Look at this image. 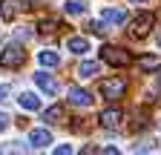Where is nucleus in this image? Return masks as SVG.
I'll use <instances>...</instances> for the list:
<instances>
[{
  "mask_svg": "<svg viewBox=\"0 0 161 155\" xmlns=\"http://www.w3.org/2000/svg\"><path fill=\"white\" fill-rule=\"evenodd\" d=\"M26 63V52L20 43H9L3 46V52H0V66L3 69H17V66H23Z\"/></svg>",
  "mask_w": 161,
  "mask_h": 155,
  "instance_id": "f257e3e1",
  "label": "nucleus"
},
{
  "mask_svg": "<svg viewBox=\"0 0 161 155\" xmlns=\"http://www.w3.org/2000/svg\"><path fill=\"white\" fill-rule=\"evenodd\" d=\"M101 57L109 63V66H130L132 63V55L127 49H121V46H101Z\"/></svg>",
  "mask_w": 161,
  "mask_h": 155,
  "instance_id": "f03ea898",
  "label": "nucleus"
},
{
  "mask_svg": "<svg viewBox=\"0 0 161 155\" xmlns=\"http://www.w3.org/2000/svg\"><path fill=\"white\" fill-rule=\"evenodd\" d=\"M124 92H127V81L124 78H107V81L101 83V98H107V101L121 98Z\"/></svg>",
  "mask_w": 161,
  "mask_h": 155,
  "instance_id": "7ed1b4c3",
  "label": "nucleus"
},
{
  "mask_svg": "<svg viewBox=\"0 0 161 155\" xmlns=\"http://www.w3.org/2000/svg\"><path fill=\"white\" fill-rule=\"evenodd\" d=\"M153 23H155V14L153 12H141L135 20H132V37H147L150 35V29H153Z\"/></svg>",
  "mask_w": 161,
  "mask_h": 155,
  "instance_id": "20e7f679",
  "label": "nucleus"
},
{
  "mask_svg": "<svg viewBox=\"0 0 161 155\" xmlns=\"http://www.w3.org/2000/svg\"><path fill=\"white\" fill-rule=\"evenodd\" d=\"M98 121H101L104 129H118L121 121H124V112H121L118 106H109V109H104V112L98 115Z\"/></svg>",
  "mask_w": 161,
  "mask_h": 155,
  "instance_id": "39448f33",
  "label": "nucleus"
},
{
  "mask_svg": "<svg viewBox=\"0 0 161 155\" xmlns=\"http://www.w3.org/2000/svg\"><path fill=\"white\" fill-rule=\"evenodd\" d=\"M23 12V0H0V17L3 20H14Z\"/></svg>",
  "mask_w": 161,
  "mask_h": 155,
  "instance_id": "423d86ee",
  "label": "nucleus"
},
{
  "mask_svg": "<svg viewBox=\"0 0 161 155\" xmlns=\"http://www.w3.org/2000/svg\"><path fill=\"white\" fill-rule=\"evenodd\" d=\"M135 66H138L141 72H147V75H150V72H158V69H161V57H158V55H141Z\"/></svg>",
  "mask_w": 161,
  "mask_h": 155,
  "instance_id": "0eeeda50",
  "label": "nucleus"
},
{
  "mask_svg": "<svg viewBox=\"0 0 161 155\" xmlns=\"http://www.w3.org/2000/svg\"><path fill=\"white\" fill-rule=\"evenodd\" d=\"M69 104H75V106H89L92 104V95L86 89H80V86H69Z\"/></svg>",
  "mask_w": 161,
  "mask_h": 155,
  "instance_id": "6e6552de",
  "label": "nucleus"
},
{
  "mask_svg": "<svg viewBox=\"0 0 161 155\" xmlns=\"http://www.w3.org/2000/svg\"><path fill=\"white\" fill-rule=\"evenodd\" d=\"M29 144H32L35 149L49 147V144H52V132H49V129H32V132H29Z\"/></svg>",
  "mask_w": 161,
  "mask_h": 155,
  "instance_id": "1a4fd4ad",
  "label": "nucleus"
},
{
  "mask_svg": "<svg viewBox=\"0 0 161 155\" xmlns=\"http://www.w3.org/2000/svg\"><path fill=\"white\" fill-rule=\"evenodd\" d=\"M64 118H66V106L64 104H55V106H49L43 112V121L46 124H64Z\"/></svg>",
  "mask_w": 161,
  "mask_h": 155,
  "instance_id": "9d476101",
  "label": "nucleus"
},
{
  "mask_svg": "<svg viewBox=\"0 0 161 155\" xmlns=\"http://www.w3.org/2000/svg\"><path fill=\"white\" fill-rule=\"evenodd\" d=\"M35 83L43 89L46 95H55L58 92V83H55V78L52 75H46V72H35Z\"/></svg>",
  "mask_w": 161,
  "mask_h": 155,
  "instance_id": "9b49d317",
  "label": "nucleus"
},
{
  "mask_svg": "<svg viewBox=\"0 0 161 155\" xmlns=\"http://www.w3.org/2000/svg\"><path fill=\"white\" fill-rule=\"evenodd\" d=\"M17 101H20V109H29V112L40 109V98H37L35 92H23V95H20Z\"/></svg>",
  "mask_w": 161,
  "mask_h": 155,
  "instance_id": "f8f14e48",
  "label": "nucleus"
},
{
  "mask_svg": "<svg viewBox=\"0 0 161 155\" xmlns=\"http://www.w3.org/2000/svg\"><path fill=\"white\" fill-rule=\"evenodd\" d=\"M101 72V63L98 61H80V66H78V75L80 78H95Z\"/></svg>",
  "mask_w": 161,
  "mask_h": 155,
  "instance_id": "ddd939ff",
  "label": "nucleus"
},
{
  "mask_svg": "<svg viewBox=\"0 0 161 155\" xmlns=\"http://www.w3.org/2000/svg\"><path fill=\"white\" fill-rule=\"evenodd\" d=\"M37 61H40V66H46V69H55L58 63H60V57H58V52H52V49H43L37 55Z\"/></svg>",
  "mask_w": 161,
  "mask_h": 155,
  "instance_id": "4468645a",
  "label": "nucleus"
},
{
  "mask_svg": "<svg viewBox=\"0 0 161 155\" xmlns=\"http://www.w3.org/2000/svg\"><path fill=\"white\" fill-rule=\"evenodd\" d=\"M66 49L72 55H84V52H89V43H86V37H69V40H66Z\"/></svg>",
  "mask_w": 161,
  "mask_h": 155,
  "instance_id": "2eb2a0df",
  "label": "nucleus"
},
{
  "mask_svg": "<svg viewBox=\"0 0 161 155\" xmlns=\"http://www.w3.org/2000/svg\"><path fill=\"white\" fill-rule=\"evenodd\" d=\"M104 20L118 26V23H124V20H127V12H124V9H104Z\"/></svg>",
  "mask_w": 161,
  "mask_h": 155,
  "instance_id": "dca6fc26",
  "label": "nucleus"
},
{
  "mask_svg": "<svg viewBox=\"0 0 161 155\" xmlns=\"http://www.w3.org/2000/svg\"><path fill=\"white\" fill-rule=\"evenodd\" d=\"M37 29H40V35H52V32L58 29V17H43Z\"/></svg>",
  "mask_w": 161,
  "mask_h": 155,
  "instance_id": "f3484780",
  "label": "nucleus"
},
{
  "mask_svg": "<svg viewBox=\"0 0 161 155\" xmlns=\"http://www.w3.org/2000/svg\"><path fill=\"white\" fill-rule=\"evenodd\" d=\"M64 9H66V14H84V3H80V0H66L64 3Z\"/></svg>",
  "mask_w": 161,
  "mask_h": 155,
  "instance_id": "a211bd4d",
  "label": "nucleus"
},
{
  "mask_svg": "<svg viewBox=\"0 0 161 155\" xmlns=\"http://www.w3.org/2000/svg\"><path fill=\"white\" fill-rule=\"evenodd\" d=\"M89 32L98 35V37H104V35H107V26L101 23V20H92V23H89Z\"/></svg>",
  "mask_w": 161,
  "mask_h": 155,
  "instance_id": "6ab92c4d",
  "label": "nucleus"
},
{
  "mask_svg": "<svg viewBox=\"0 0 161 155\" xmlns=\"http://www.w3.org/2000/svg\"><path fill=\"white\" fill-rule=\"evenodd\" d=\"M52 155H72V144H60Z\"/></svg>",
  "mask_w": 161,
  "mask_h": 155,
  "instance_id": "aec40b11",
  "label": "nucleus"
},
{
  "mask_svg": "<svg viewBox=\"0 0 161 155\" xmlns=\"http://www.w3.org/2000/svg\"><path fill=\"white\" fill-rule=\"evenodd\" d=\"M0 155H20V147H0Z\"/></svg>",
  "mask_w": 161,
  "mask_h": 155,
  "instance_id": "412c9836",
  "label": "nucleus"
},
{
  "mask_svg": "<svg viewBox=\"0 0 161 155\" xmlns=\"http://www.w3.org/2000/svg\"><path fill=\"white\" fill-rule=\"evenodd\" d=\"M101 155H121V149H118V147H104V152H101Z\"/></svg>",
  "mask_w": 161,
  "mask_h": 155,
  "instance_id": "4be33fe9",
  "label": "nucleus"
},
{
  "mask_svg": "<svg viewBox=\"0 0 161 155\" xmlns=\"http://www.w3.org/2000/svg\"><path fill=\"white\" fill-rule=\"evenodd\" d=\"M9 126V115H3V112H0V132H3Z\"/></svg>",
  "mask_w": 161,
  "mask_h": 155,
  "instance_id": "5701e85b",
  "label": "nucleus"
},
{
  "mask_svg": "<svg viewBox=\"0 0 161 155\" xmlns=\"http://www.w3.org/2000/svg\"><path fill=\"white\" fill-rule=\"evenodd\" d=\"M80 155H98V149H95V147L89 144V147H84V152H80Z\"/></svg>",
  "mask_w": 161,
  "mask_h": 155,
  "instance_id": "b1692460",
  "label": "nucleus"
},
{
  "mask_svg": "<svg viewBox=\"0 0 161 155\" xmlns=\"http://www.w3.org/2000/svg\"><path fill=\"white\" fill-rule=\"evenodd\" d=\"M6 95H9V86H6V83H0V101H6Z\"/></svg>",
  "mask_w": 161,
  "mask_h": 155,
  "instance_id": "393cba45",
  "label": "nucleus"
},
{
  "mask_svg": "<svg viewBox=\"0 0 161 155\" xmlns=\"http://www.w3.org/2000/svg\"><path fill=\"white\" fill-rule=\"evenodd\" d=\"M130 3H144V0H130Z\"/></svg>",
  "mask_w": 161,
  "mask_h": 155,
  "instance_id": "a878e982",
  "label": "nucleus"
},
{
  "mask_svg": "<svg viewBox=\"0 0 161 155\" xmlns=\"http://www.w3.org/2000/svg\"><path fill=\"white\" fill-rule=\"evenodd\" d=\"M158 46H161V35H158Z\"/></svg>",
  "mask_w": 161,
  "mask_h": 155,
  "instance_id": "bb28decb",
  "label": "nucleus"
}]
</instances>
